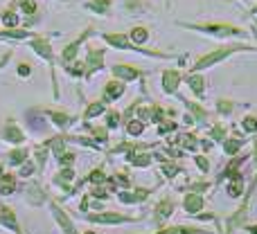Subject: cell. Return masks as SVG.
I'll return each instance as SVG.
<instances>
[{"label":"cell","instance_id":"obj_1","mask_svg":"<svg viewBox=\"0 0 257 234\" xmlns=\"http://www.w3.org/2000/svg\"><path fill=\"white\" fill-rule=\"evenodd\" d=\"M239 50H253V48H248V45H230V48H219V50H214V52H210V54H205V57H201L199 61L194 63L192 72L205 70V68H210V66H214V63H219V61H223V59H228L232 52H239Z\"/></svg>","mask_w":257,"mask_h":234},{"label":"cell","instance_id":"obj_2","mask_svg":"<svg viewBox=\"0 0 257 234\" xmlns=\"http://www.w3.org/2000/svg\"><path fill=\"white\" fill-rule=\"evenodd\" d=\"M104 41H106V43H111V45H115V48H120V50H133V52L145 54V57L167 59V54H163V52H154V50H142L140 45H136L133 41H128L126 36H122V34H104Z\"/></svg>","mask_w":257,"mask_h":234},{"label":"cell","instance_id":"obj_3","mask_svg":"<svg viewBox=\"0 0 257 234\" xmlns=\"http://www.w3.org/2000/svg\"><path fill=\"white\" fill-rule=\"evenodd\" d=\"M187 27L199 30V32H203V34L219 36V39H223V36H244V30L232 27V25H187Z\"/></svg>","mask_w":257,"mask_h":234},{"label":"cell","instance_id":"obj_4","mask_svg":"<svg viewBox=\"0 0 257 234\" xmlns=\"http://www.w3.org/2000/svg\"><path fill=\"white\" fill-rule=\"evenodd\" d=\"M84 218L90 223H102V225H117V223H131L133 221V216H122V214H115V212L90 214V216H84Z\"/></svg>","mask_w":257,"mask_h":234},{"label":"cell","instance_id":"obj_5","mask_svg":"<svg viewBox=\"0 0 257 234\" xmlns=\"http://www.w3.org/2000/svg\"><path fill=\"white\" fill-rule=\"evenodd\" d=\"M50 209H52V214H54V218H57V223L61 225V230L66 232V234H77L75 230V225H72V221L68 218V214L63 212L61 207H59L57 203H50Z\"/></svg>","mask_w":257,"mask_h":234},{"label":"cell","instance_id":"obj_6","mask_svg":"<svg viewBox=\"0 0 257 234\" xmlns=\"http://www.w3.org/2000/svg\"><path fill=\"white\" fill-rule=\"evenodd\" d=\"M90 34H93V30H86V32H84V34H81V36H79V39H77V41H75V43H70V45H68V48H66V50H63V54H61L63 63H70V61H75V59H77V52H79V48H81V43H84V41H86V39H88V36H90Z\"/></svg>","mask_w":257,"mask_h":234},{"label":"cell","instance_id":"obj_7","mask_svg":"<svg viewBox=\"0 0 257 234\" xmlns=\"http://www.w3.org/2000/svg\"><path fill=\"white\" fill-rule=\"evenodd\" d=\"M30 48L34 50L39 57H43L45 61L52 63V48H50V43H48L45 39H32V41H30Z\"/></svg>","mask_w":257,"mask_h":234},{"label":"cell","instance_id":"obj_8","mask_svg":"<svg viewBox=\"0 0 257 234\" xmlns=\"http://www.w3.org/2000/svg\"><path fill=\"white\" fill-rule=\"evenodd\" d=\"M102 66H104V52H102V50H90V52H88V59H86L84 70L90 75V72L99 70Z\"/></svg>","mask_w":257,"mask_h":234},{"label":"cell","instance_id":"obj_9","mask_svg":"<svg viewBox=\"0 0 257 234\" xmlns=\"http://www.w3.org/2000/svg\"><path fill=\"white\" fill-rule=\"evenodd\" d=\"M178 84H181V75L176 70H165L163 72V90L165 93H176Z\"/></svg>","mask_w":257,"mask_h":234},{"label":"cell","instance_id":"obj_10","mask_svg":"<svg viewBox=\"0 0 257 234\" xmlns=\"http://www.w3.org/2000/svg\"><path fill=\"white\" fill-rule=\"evenodd\" d=\"M124 95V84L120 81H108L106 88H104V102H113V99L122 97Z\"/></svg>","mask_w":257,"mask_h":234},{"label":"cell","instance_id":"obj_11","mask_svg":"<svg viewBox=\"0 0 257 234\" xmlns=\"http://www.w3.org/2000/svg\"><path fill=\"white\" fill-rule=\"evenodd\" d=\"M3 137L7 142H12V144H21V142L25 140V133H23L16 124H7V126H5V131H3Z\"/></svg>","mask_w":257,"mask_h":234},{"label":"cell","instance_id":"obj_12","mask_svg":"<svg viewBox=\"0 0 257 234\" xmlns=\"http://www.w3.org/2000/svg\"><path fill=\"white\" fill-rule=\"evenodd\" d=\"M156 218L158 221H165L167 216H172V212H174V200L172 198H163L158 205H156Z\"/></svg>","mask_w":257,"mask_h":234},{"label":"cell","instance_id":"obj_13","mask_svg":"<svg viewBox=\"0 0 257 234\" xmlns=\"http://www.w3.org/2000/svg\"><path fill=\"white\" fill-rule=\"evenodd\" d=\"M183 207H185L187 214H196L201 207H203V198L199 194H187L185 200H183Z\"/></svg>","mask_w":257,"mask_h":234},{"label":"cell","instance_id":"obj_14","mask_svg":"<svg viewBox=\"0 0 257 234\" xmlns=\"http://www.w3.org/2000/svg\"><path fill=\"white\" fill-rule=\"evenodd\" d=\"M113 75L120 77L122 81H133L140 77V70H136V68H131V66H115L113 68Z\"/></svg>","mask_w":257,"mask_h":234},{"label":"cell","instance_id":"obj_15","mask_svg":"<svg viewBox=\"0 0 257 234\" xmlns=\"http://www.w3.org/2000/svg\"><path fill=\"white\" fill-rule=\"evenodd\" d=\"M0 223H5L7 227H12L16 234H23L21 232V227H18V223H16V216H14V212L9 207H3L0 209Z\"/></svg>","mask_w":257,"mask_h":234},{"label":"cell","instance_id":"obj_16","mask_svg":"<svg viewBox=\"0 0 257 234\" xmlns=\"http://www.w3.org/2000/svg\"><path fill=\"white\" fill-rule=\"evenodd\" d=\"M187 86H190L192 90H194V95H203V90H205V79L201 75H187Z\"/></svg>","mask_w":257,"mask_h":234},{"label":"cell","instance_id":"obj_17","mask_svg":"<svg viewBox=\"0 0 257 234\" xmlns=\"http://www.w3.org/2000/svg\"><path fill=\"white\" fill-rule=\"evenodd\" d=\"M147 196H149V189H136L133 194H120L117 198H120L122 203H142Z\"/></svg>","mask_w":257,"mask_h":234},{"label":"cell","instance_id":"obj_18","mask_svg":"<svg viewBox=\"0 0 257 234\" xmlns=\"http://www.w3.org/2000/svg\"><path fill=\"white\" fill-rule=\"evenodd\" d=\"M241 191H244V178L237 173V176H232L230 185H228V196H230V198H237V196H241Z\"/></svg>","mask_w":257,"mask_h":234},{"label":"cell","instance_id":"obj_19","mask_svg":"<svg viewBox=\"0 0 257 234\" xmlns=\"http://www.w3.org/2000/svg\"><path fill=\"white\" fill-rule=\"evenodd\" d=\"M12 191H16V178L14 176H0V194L7 196V194H12Z\"/></svg>","mask_w":257,"mask_h":234},{"label":"cell","instance_id":"obj_20","mask_svg":"<svg viewBox=\"0 0 257 234\" xmlns=\"http://www.w3.org/2000/svg\"><path fill=\"white\" fill-rule=\"evenodd\" d=\"M30 36H34L32 32L27 30H7V32H0V39H14V41H21V39H30Z\"/></svg>","mask_w":257,"mask_h":234},{"label":"cell","instance_id":"obj_21","mask_svg":"<svg viewBox=\"0 0 257 234\" xmlns=\"http://www.w3.org/2000/svg\"><path fill=\"white\" fill-rule=\"evenodd\" d=\"M158 234H208L205 230H199V227H167V230H160Z\"/></svg>","mask_w":257,"mask_h":234},{"label":"cell","instance_id":"obj_22","mask_svg":"<svg viewBox=\"0 0 257 234\" xmlns=\"http://www.w3.org/2000/svg\"><path fill=\"white\" fill-rule=\"evenodd\" d=\"M131 39H133V43H136V45H140V43H145V41L149 39V32H147L145 27H133V30H131Z\"/></svg>","mask_w":257,"mask_h":234},{"label":"cell","instance_id":"obj_23","mask_svg":"<svg viewBox=\"0 0 257 234\" xmlns=\"http://www.w3.org/2000/svg\"><path fill=\"white\" fill-rule=\"evenodd\" d=\"M108 7H111V0H90L88 3V9H93L97 14H106Z\"/></svg>","mask_w":257,"mask_h":234},{"label":"cell","instance_id":"obj_24","mask_svg":"<svg viewBox=\"0 0 257 234\" xmlns=\"http://www.w3.org/2000/svg\"><path fill=\"white\" fill-rule=\"evenodd\" d=\"M102 113H104V104H102V102H95V104H90V106L86 108V113H84V119L97 117V115H102Z\"/></svg>","mask_w":257,"mask_h":234},{"label":"cell","instance_id":"obj_25","mask_svg":"<svg viewBox=\"0 0 257 234\" xmlns=\"http://www.w3.org/2000/svg\"><path fill=\"white\" fill-rule=\"evenodd\" d=\"M48 115H50V117H52V122H54V124H57V126H59V128H66V126H68V124H70V117H68V115H63V113H57V111H50V113H48Z\"/></svg>","mask_w":257,"mask_h":234},{"label":"cell","instance_id":"obj_26","mask_svg":"<svg viewBox=\"0 0 257 234\" xmlns=\"http://www.w3.org/2000/svg\"><path fill=\"white\" fill-rule=\"evenodd\" d=\"M23 160H27V149H16L9 153V164H23Z\"/></svg>","mask_w":257,"mask_h":234},{"label":"cell","instance_id":"obj_27","mask_svg":"<svg viewBox=\"0 0 257 234\" xmlns=\"http://www.w3.org/2000/svg\"><path fill=\"white\" fill-rule=\"evenodd\" d=\"M128 160H131L136 167H147L151 162V155L145 153V155H138V153H128Z\"/></svg>","mask_w":257,"mask_h":234},{"label":"cell","instance_id":"obj_28","mask_svg":"<svg viewBox=\"0 0 257 234\" xmlns=\"http://www.w3.org/2000/svg\"><path fill=\"white\" fill-rule=\"evenodd\" d=\"M126 131H128V135H140V133L145 131V124H142V119H131Z\"/></svg>","mask_w":257,"mask_h":234},{"label":"cell","instance_id":"obj_29","mask_svg":"<svg viewBox=\"0 0 257 234\" xmlns=\"http://www.w3.org/2000/svg\"><path fill=\"white\" fill-rule=\"evenodd\" d=\"M239 149H241V140H223V151H226L228 155L237 153Z\"/></svg>","mask_w":257,"mask_h":234},{"label":"cell","instance_id":"obj_30","mask_svg":"<svg viewBox=\"0 0 257 234\" xmlns=\"http://www.w3.org/2000/svg\"><path fill=\"white\" fill-rule=\"evenodd\" d=\"M72 178H75V171H72V169H63V171L54 178V182H57V185H63V182H70Z\"/></svg>","mask_w":257,"mask_h":234},{"label":"cell","instance_id":"obj_31","mask_svg":"<svg viewBox=\"0 0 257 234\" xmlns=\"http://www.w3.org/2000/svg\"><path fill=\"white\" fill-rule=\"evenodd\" d=\"M3 25L5 27H9V30H14V27H18V18H16V14L14 12H7L3 16Z\"/></svg>","mask_w":257,"mask_h":234},{"label":"cell","instance_id":"obj_32","mask_svg":"<svg viewBox=\"0 0 257 234\" xmlns=\"http://www.w3.org/2000/svg\"><path fill=\"white\" fill-rule=\"evenodd\" d=\"M36 160H39V167H45V160H48V144L36 149Z\"/></svg>","mask_w":257,"mask_h":234},{"label":"cell","instance_id":"obj_33","mask_svg":"<svg viewBox=\"0 0 257 234\" xmlns=\"http://www.w3.org/2000/svg\"><path fill=\"white\" fill-rule=\"evenodd\" d=\"M181 144L185 146V149H196V137L194 135H181Z\"/></svg>","mask_w":257,"mask_h":234},{"label":"cell","instance_id":"obj_34","mask_svg":"<svg viewBox=\"0 0 257 234\" xmlns=\"http://www.w3.org/2000/svg\"><path fill=\"white\" fill-rule=\"evenodd\" d=\"M241 126H244V131L255 133V131H257V119H255V117H246L244 122H241Z\"/></svg>","mask_w":257,"mask_h":234},{"label":"cell","instance_id":"obj_35","mask_svg":"<svg viewBox=\"0 0 257 234\" xmlns=\"http://www.w3.org/2000/svg\"><path fill=\"white\" fill-rule=\"evenodd\" d=\"M117 124H120V113L111 111V113H108V117H106V126L115 128V126H117Z\"/></svg>","mask_w":257,"mask_h":234},{"label":"cell","instance_id":"obj_36","mask_svg":"<svg viewBox=\"0 0 257 234\" xmlns=\"http://www.w3.org/2000/svg\"><path fill=\"white\" fill-rule=\"evenodd\" d=\"M210 135H212L214 140L223 142V140H226V128H223V126H214V128H212V133H210Z\"/></svg>","mask_w":257,"mask_h":234},{"label":"cell","instance_id":"obj_37","mask_svg":"<svg viewBox=\"0 0 257 234\" xmlns=\"http://www.w3.org/2000/svg\"><path fill=\"white\" fill-rule=\"evenodd\" d=\"M187 108H190V111L194 113V115H196V119H199V122H203V119L208 117V115H205V111H201V108L196 106V104H187Z\"/></svg>","mask_w":257,"mask_h":234},{"label":"cell","instance_id":"obj_38","mask_svg":"<svg viewBox=\"0 0 257 234\" xmlns=\"http://www.w3.org/2000/svg\"><path fill=\"white\" fill-rule=\"evenodd\" d=\"M88 180H90V182H95V185H102V182H104V171H99V169H97V171H93V173H90Z\"/></svg>","mask_w":257,"mask_h":234},{"label":"cell","instance_id":"obj_39","mask_svg":"<svg viewBox=\"0 0 257 234\" xmlns=\"http://www.w3.org/2000/svg\"><path fill=\"white\" fill-rule=\"evenodd\" d=\"M163 169H165V173H167L169 178H174L178 173V167L176 164H169V162H163Z\"/></svg>","mask_w":257,"mask_h":234},{"label":"cell","instance_id":"obj_40","mask_svg":"<svg viewBox=\"0 0 257 234\" xmlns=\"http://www.w3.org/2000/svg\"><path fill=\"white\" fill-rule=\"evenodd\" d=\"M93 131V135L97 137L99 142H106V137H108V133H106V128H90Z\"/></svg>","mask_w":257,"mask_h":234},{"label":"cell","instance_id":"obj_41","mask_svg":"<svg viewBox=\"0 0 257 234\" xmlns=\"http://www.w3.org/2000/svg\"><path fill=\"white\" fill-rule=\"evenodd\" d=\"M217 106H219V113H223V115H228V113L232 111V104L230 102H223V99L217 104Z\"/></svg>","mask_w":257,"mask_h":234},{"label":"cell","instance_id":"obj_42","mask_svg":"<svg viewBox=\"0 0 257 234\" xmlns=\"http://www.w3.org/2000/svg\"><path fill=\"white\" fill-rule=\"evenodd\" d=\"M196 164H199V169H201V171H208V169H210L208 160H205L203 155H199V158H196Z\"/></svg>","mask_w":257,"mask_h":234},{"label":"cell","instance_id":"obj_43","mask_svg":"<svg viewBox=\"0 0 257 234\" xmlns=\"http://www.w3.org/2000/svg\"><path fill=\"white\" fill-rule=\"evenodd\" d=\"M208 189V182H194V185H190V191H205Z\"/></svg>","mask_w":257,"mask_h":234},{"label":"cell","instance_id":"obj_44","mask_svg":"<svg viewBox=\"0 0 257 234\" xmlns=\"http://www.w3.org/2000/svg\"><path fill=\"white\" fill-rule=\"evenodd\" d=\"M32 173H34V164H23L21 176H32Z\"/></svg>","mask_w":257,"mask_h":234},{"label":"cell","instance_id":"obj_45","mask_svg":"<svg viewBox=\"0 0 257 234\" xmlns=\"http://www.w3.org/2000/svg\"><path fill=\"white\" fill-rule=\"evenodd\" d=\"M30 72H32L30 66H25V63H23V66H18V75H21V77H27Z\"/></svg>","mask_w":257,"mask_h":234},{"label":"cell","instance_id":"obj_46","mask_svg":"<svg viewBox=\"0 0 257 234\" xmlns=\"http://www.w3.org/2000/svg\"><path fill=\"white\" fill-rule=\"evenodd\" d=\"M9 57H12V54H9V52H7V54H5V57H3V61H0V68H3V66H5V63H7V61H9Z\"/></svg>","mask_w":257,"mask_h":234},{"label":"cell","instance_id":"obj_47","mask_svg":"<svg viewBox=\"0 0 257 234\" xmlns=\"http://www.w3.org/2000/svg\"><path fill=\"white\" fill-rule=\"evenodd\" d=\"M246 230H248L250 234H257V225H248V227H246Z\"/></svg>","mask_w":257,"mask_h":234},{"label":"cell","instance_id":"obj_48","mask_svg":"<svg viewBox=\"0 0 257 234\" xmlns=\"http://www.w3.org/2000/svg\"><path fill=\"white\" fill-rule=\"evenodd\" d=\"M255 160H257V142H255Z\"/></svg>","mask_w":257,"mask_h":234},{"label":"cell","instance_id":"obj_49","mask_svg":"<svg viewBox=\"0 0 257 234\" xmlns=\"http://www.w3.org/2000/svg\"><path fill=\"white\" fill-rule=\"evenodd\" d=\"M84 234H95V232H84Z\"/></svg>","mask_w":257,"mask_h":234},{"label":"cell","instance_id":"obj_50","mask_svg":"<svg viewBox=\"0 0 257 234\" xmlns=\"http://www.w3.org/2000/svg\"><path fill=\"white\" fill-rule=\"evenodd\" d=\"M0 176H3V169H0Z\"/></svg>","mask_w":257,"mask_h":234}]
</instances>
